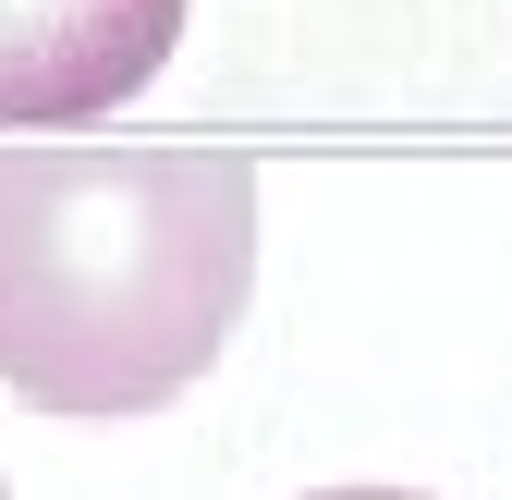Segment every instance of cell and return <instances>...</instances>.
I'll list each match as a JSON object with an SVG mask.
<instances>
[{"label": "cell", "instance_id": "3", "mask_svg": "<svg viewBox=\"0 0 512 500\" xmlns=\"http://www.w3.org/2000/svg\"><path fill=\"white\" fill-rule=\"evenodd\" d=\"M305 500H427V488H305Z\"/></svg>", "mask_w": 512, "mask_h": 500}, {"label": "cell", "instance_id": "2", "mask_svg": "<svg viewBox=\"0 0 512 500\" xmlns=\"http://www.w3.org/2000/svg\"><path fill=\"white\" fill-rule=\"evenodd\" d=\"M183 37V0H0V122H98Z\"/></svg>", "mask_w": 512, "mask_h": 500}, {"label": "cell", "instance_id": "1", "mask_svg": "<svg viewBox=\"0 0 512 500\" xmlns=\"http://www.w3.org/2000/svg\"><path fill=\"white\" fill-rule=\"evenodd\" d=\"M256 281V171L232 147H0V391L37 415H147L196 391Z\"/></svg>", "mask_w": 512, "mask_h": 500}]
</instances>
